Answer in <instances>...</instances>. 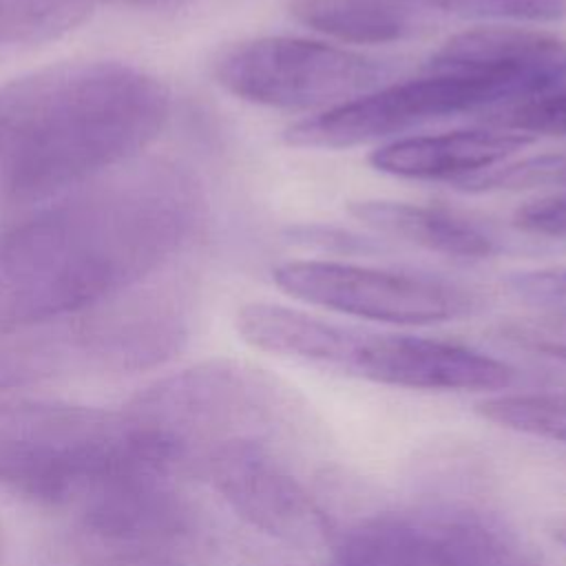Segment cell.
I'll return each instance as SVG.
<instances>
[{
    "label": "cell",
    "instance_id": "16",
    "mask_svg": "<svg viewBox=\"0 0 566 566\" xmlns=\"http://www.w3.org/2000/svg\"><path fill=\"white\" fill-rule=\"evenodd\" d=\"M93 0H0V60L80 27Z\"/></svg>",
    "mask_w": 566,
    "mask_h": 566
},
{
    "label": "cell",
    "instance_id": "22",
    "mask_svg": "<svg viewBox=\"0 0 566 566\" xmlns=\"http://www.w3.org/2000/svg\"><path fill=\"white\" fill-rule=\"evenodd\" d=\"M502 336L520 349L566 365V314L542 312L502 325Z\"/></svg>",
    "mask_w": 566,
    "mask_h": 566
},
{
    "label": "cell",
    "instance_id": "26",
    "mask_svg": "<svg viewBox=\"0 0 566 566\" xmlns=\"http://www.w3.org/2000/svg\"><path fill=\"white\" fill-rule=\"evenodd\" d=\"M553 537L566 548V517H562L557 524H555V528H553Z\"/></svg>",
    "mask_w": 566,
    "mask_h": 566
},
{
    "label": "cell",
    "instance_id": "4",
    "mask_svg": "<svg viewBox=\"0 0 566 566\" xmlns=\"http://www.w3.org/2000/svg\"><path fill=\"white\" fill-rule=\"evenodd\" d=\"M212 75L223 91L250 104L323 113L378 88L387 66L347 46L268 35L221 51Z\"/></svg>",
    "mask_w": 566,
    "mask_h": 566
},
{
    "label": "cell",
    "instance_id": "17",
    "mask_svg": "<svg viewBox=\"0 0 566 566\" xmlns=\"http://www.w3.org/2000/svg\"><path fill=\"white\" fill-rule=\"evenodd\" d=\"M33 566H188V559L146 544L102 537L71 526L40 546Z\"/></svg>",
    "mask_w": 566,
    "mask_h": 566
},
{
    "label": "cell",
    "instance_id": "12",
    "mask_svg": "<svg viewBox=\"0 0 566 566\" xmlns=\"http://www.w3.org/2000/svg\"><path fill=\"white\" fill-rule=\"evenodd\" d=\"M427 71L482 77L509 104L566 77V40L531 27L480 24L451 35L429 57Z\"/></svg>",
    "mask_w": 566,
    "mask_h": 566
},
{
    "label": "cell",
    "instance_id": "27",
    "mask_svg": "<svg viewBox=\"0 0 566 566\" xmlns=\"http://www.w3.org/2000/svg\"><path fill=\"white\" fill-rule=\"evenodd\" d=\"M95 2V0H93ZM117 2H133V4H153V2H161V0H117Z\"/></svg>",
    "mask_w": 566,
    "mask_h": 566
},
{
    "label": "cell",
    "instance_id": "24",
    "mask_svg": "<svg viewBox=\"0 0 566 566\" xmlns=\"http://www.w3.org/2000/svg\"><path fill=\"white\" fill-rule=\"evenodd\" d=\"M511 290L535 310L566 314V268L517 272L509 281Z\"/></svg>",
    "mask_w": 566,
    "mask_h": 566
},
{
    "label": "cell",
    "instance_id": "7",
    "mask_svg": "<svg viewBox=\"0 0 566 566\" xmlns=\"http://www.w3.org/2000/svg\"><path fill=\"white\" fill-rule=\"evenodd\" d=\"M502 104H506V95L482 77L427 71L420 77L378 86L343 106L298 119L283 130V139L296 148H352L436 119L491 111Z\"/></svg>",
    "mask_w": 566,
    "mask_h": 566
},
{
    "label": "cell",
    "instance_id": "3",
    "mask_svg": "<svg viewBox=\"0 0 566 566\" xmlns=\"http://www.w3.org/2000/svg\"><path fill=\"white\" fill-rule=\"evenodd\" d=\"M292 407L276 378L237 360H208L166 376L119 411L146 455L166 473L199 475L221 444L270 436Z\"/></svg>",
    "mask_w": 566,
    "mask_h": 566
},
{
    "label": "cell",
    "instance_id": "23",
    "mask_svg": "<svg viewBox=\"0 0 566 566\" xmlns=\"http://www.w3.org/2000/svg\"><path fill=\"white\" fill-rule=\"evenodd\" d=\"M290 243L303 248V250H314L323 254H343V256H367L374 252H380V245L374 243L367 237H360L352 230L336 228V226H323V223H301V226H290L283 234Z\"/></svg>",
    "mask_w": 566,
    "mask_h": 566
},
{
    "label": "cell",
    "instance_id": "5",
    "mask_svg": "<svg viewBox=\"0 0 566 566\" xmlns=\"http://www.w3.org/2000/svg\"><path fill=\"white\" fill-rule=\"evenodd\" d=\"M332 566H539L493 515L429 504L371 515L345 531Z\"/></svg>",
    "mask_w": 566,
    "mask_h": 566
},
{
    "label": "cell",
    "instance_id": "15",
    "mask_svg": "<svg viewBox=\"0 0 566 566\" xmlns=\"http://www.w3.org/2000/svg\"><path fill=\"white\" fill-rule=\"evenodd\" d=\"M290 13L352 44L402 42L442 22L429 0H292Z\"/></svg>",
    "mask_w": 566,
    "mask_h": 566
},
{
    "label": "cell",
    "instance_id": "2",
    "mask_svg": "<svg viewBox=\"0 0 566 566\" xmlns=\"http://www.w3.org/2000/svg\"><path fill=\"white\" fill-rule=\"evenodd\" d=\"M170 93L139 66L62 62L0 86V208L35 210L137 159Z\"/></svg>",
    "mask_w": 566,
    "mask_h": 566
},
{
    "label": "cell",
    "instance_id": "25",
    "mask_svg": "<svg viewBox=\"0 0 566 566\" xmlns=\"http://www.w3.org/2000/svg\"><path fill=\"white\" fill-rule=\"evenodd\" d=\"M513 226L537 237H566V190L531 199L513 214Z\"/></svg>",
    "mask_w": 566,
    "mask_h": 566
},
{
    "label": "cell",
    "instance_id": "11",
    "mask_svg": "<svg viewBox=\"0 0 566 566\" xmlns=\"http://www.w3.org/2000/svg\"><path fill=\"white\" fill-rule=\"evenodd\" d=\"M66 321L80 360L117 371L155 367L188 338V314L177 290L142 285Z\"/></svg>",
    "mask_w": 566,
    "mask_h": 566
},
{
    "label": "cell",
    "instance_id": "9",
    "mask_svg": "<svg viewBox=\"0 0 566 566\" xmlns=\"http://www.w3.org/2000/svg\"><path fill=\"white\" fill-rule=\"evenodd\" d=\"M199 475L259 533L296 548L327 542V515L276 455L270 436H245L221 444L206 458Z\"/></svg>",
    "mask_w": 566,
    "mask_h": 566
},
{
    "label": "cell",
    "instance_id": "20",
    "mask_svg": "<svg viewBox=\"0 0 566 566\" xmlns=\"http://www.w3.org/2000/svg\"><path fill=\"white\" fill-rule=\"evenodd\" d=\"M455 186L467 192L566 186V155H539V157H526L513 164H500L473 177L460 179L455 181Z\"/></svg>",
    "mask_w": 566,
    "mask_h": 566
},
{
    "label": "cell",
    "instance_id": "13",
    "mask_svg": "<svg viewBox=\"0 0 566 566\" xmlns=\"http://www.w3.org/2000/svg\"><path fill=\"white\" fill-rule=\"evenodd\" d=\"M535 139L502 128L451 130L416 135L378 146L369 155L371 168L402 179L460 181L500 166Z\"/></svg>",
    "mask_w": 566,
    "mask_h": 566
},
{
    "label": "cell",
    "instance_id": "6",
    "mask_svg": "<svg viewBox=\"0 0 566 566\" xmlns=\"http://www.w3.org/2000/svg\"><path fill=\"white\" fill-rule=\"evenodd\" d=\"M272 281L307 305L387 325H438L475 310V296L444 279L343 261H285Z\"/></svg>",
    "mask_w": 566,
    "mask_h": 566
},
{
    "label": "cell",
    "instance_id": "8",
    "mask_svg": "<svg viewBox=\"0 0 566 566\" xmlns=\"http://www.w3.org/2000/svg\"><path fill=\"white\" fill-rule=\"evenodd\" d=\"M327 369L378 385L424 391H495L515 380L511 365L473 347L340 323Z\"/></svg>",
    "mask_w": 566,
    "mask_h": 566
},
{
    "label": "cell",
    "instance_id": "18",
    "mask_svg": "<svg viewBox=\"0 0 566 566\" xmlns=\"http://www.w3.org/2000/svg\"><path fill=\"white\" fill-rule=\"evenodd\" d=\"M478 413L497 427L566 444V391L500 394L482 400Z\"/></svg>",
    "mask_w": 566,
    "mask_h": 566
},
{
    "label": "cell",
    "instance_id": "21",
    "mask_svg": "<svg viewBox=\"0 0 566 566\" xmlns=\"http://www.w3.org/2000/svg\"><path fill=\"white\" fill-rule=\"evenodd\" d=\"M440 20L548 22L566 13V0H429Z\"/></svg>",
    "mask_w": 566,
    "mask_h": 566
},
{
    "label": "cell",
    "instance_id": "19",
    "mask_svg": "<svg viewBox=\"0 0 566 566\" xmlns=\"http://www.w3.org/2000/svg\"><path fill=\"white\" fill-rule=\"evenodd\" d=\"M491 128L522 133L526 137L566 135V77L557 84L486 111Z\"/></svg>",
    "mask_w": 566,
    "mask_h": 566
},
{
    "label": "cell",
    "instance_id": "1",
    "mask_svg": "<svg viewBox=\"0 0 566 566\" xmlns=\"http://www.w3.org/2000/svg\"><path fill=\"white\" fill-rule=\"evenodd\" d=\"M203 219L197 179L168 161H130L31 210L0 234V340L144 285Z\"/></svg>",
    "mask_w": 566,
    "mask_h": 566
},
{
    "label": "cell",
    "instance_id": "10",
    "mask_svg": "<svg viewBox=\"0 0 566 566\" xmlns=\"http://www.w3.org/2000/svg\"><path fill=\"white\" fill-rule=\"evenodd\" d=\"M115 413L60 402H0V484L49 504Z\"/></svg>",
    "mask_w": 566,
    "mask_h": 566
},
{
    "label": "cell",
    "instance_id": "14",
    "mask_svg": "<svg viewBox=\"0 0 566 566\" xmlns=\"http://www.w3.org/2000/svg\"><path fill=\"white\" fill-rule=\"evenodd\" d=\"M347 212L380 237H389L453 259H486L495 241L469 219L444 208L391 199H358Z\"/></svg>",
    "mask_w": 566,
    "mask_h": 566
}]
</instances>
